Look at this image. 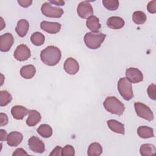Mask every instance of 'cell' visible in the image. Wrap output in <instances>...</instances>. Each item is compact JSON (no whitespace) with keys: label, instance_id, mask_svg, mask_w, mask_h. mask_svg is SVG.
Masks as SVG:
<instances>
[{"label":"cell","instance_id":"cell-1","mask_svg":"<svg viewBox=\"0 0 156 156\" xmlns=\"http://www.w3.org/2000/svg\"><path fill=\"white\" fill-rule=\"evenodd\" d=\"M62 53L60 49L55 46H49L42 50L40 58L42 62L48 66H55L60 60Z\"/></svg>","mask_w":156,"mask_h":156},{"label":"cell","instance_id":"cell-2","mask_svg":"<svg viewBox=\"0 0 156 156\" xmlns=\"http://www.w3.org/2000/svg\"><path fill=\"white\" fill-rule=\"evenodd\" d=\"M103 105L107 112L118 116L122 115L125 110L124 105L115 96H108L104 101Z\"/></svg>","mask_w":156,"mask_h":156},{"label":"cell","instance_id":"cell-3","mask_svg":"<svg viewBox=\"0 0 156 156\" xmlns=\"http://www.w3.org/2000/svg\"><path fill=\"white\" fill-rule=\"evenodd\" d=\"M106 35L101 32H87L84 35L83 40L85 45L90 49H96L99 48L105 38Z\"/></svg>","mask_w":156,"mask_h":156},{"label":"cell","instance_id":"cell-4","mask_svg":"<svg viewBox=\"0 0 156 156\" xmlns=\"http://www.w3.org/2000/svg\"><path fill=\"white\" fill-rule=\"evenodd\" d=\"M118 90L120 95L126 101H129L133 98L132 83L126 77H122L118 80Z\"/></svg>","mask_w":156,"mask_h":156},{"label":"cell","instance_id":"cell-5","mask_svg":"<svg viewBox=\"0 0 156 156\" xmlns=\"http://www.w3.org/2000/svg\"><path fill=\"white\" fill-rule=\"evenodd\" d=\"M42 13L49 18H60L63 14V10L57 7H53L49 2H44L41 7Z\"/></svg>","mask_w":156,"mask_h":156},{"label":"cell","instance_id":"cell-6","mask_svg":"<svg viewBox=\"0 0 156 156\" xmlns=\"http://www.w3.org/2000/svg\"><path fill=\"white\" fill-rule=\"evenodd\" d=\"M134 108L136 115L144 119L151 121L154 119V114L150 108L143 103L136 102L134 104Z\"/></svg>","mask_w":156,"mask_h":156},{"label":"cell","instance_id":"cell-7","mask_svg":"<svg viewBox=\"0 0 156 156\" xmlns=\"http://www.w3.org/2000/svg\"><path fill=\"white\" fill-rule=\"evenodd\" d=\"M77 12L80 18L85 19L93 15V9L89 1H84L79 4Z\"/></svg>","mask_w":156,"mask_h":156},{"label":"cell","instance_id":"cell-8","mask_svg":"<svg viewBox=\"0 0 156 156\" xmlns=\"http://www.w3.org/2000/svg\"><path fill=\"white\" fill-rule=\"evenodd\" d=\"M31 55L30 49L24 44H21L16 48L13 56L18 61L23 62L27 60Z\"/></svg>","mask_w":156,"mask_h":156},{"label":"cell","instance_id":"cell-9","mask_svg":"<svg viewBox=\"0 0 156 156\" xmlns=\"http://www.w3.org/2000/svg\"><path fill=\"white\" fill-rule=\"evenodd\" d=\"M126 78L133 83L143 81V75L142 72L135 68H129L126 71Z\"/></svg>","mask_w":156,"mask_h":156},{"label":"cell","instance_id":"cell-10","mask_svg":"<svg viewBox=\"0 0 156 156\" xmlns=\"http://www.w3.org/2000/svg\"><path fill=\"white\" fill-rule=\"evenodd\" d=\"M29 149L36 153L41 154L45 151V146L43 142L35 136H31L28 140Z\"/></svg>","mask_w":156,"mask_h":156},{"label":"cell","instance_id":"cell-11","mask_svg":"<svg viewBox=\"0 0 156 156\" xmlns=\"http://www.w3.org/2000/svg\"><path fill=\"white\" fill-rule=\"evenodd\" d=\"M14 42L12 34L5 33L0 37V50L1 52H7L10 50Z\"/></svg>","mask_w":156,"mask_h":156},{"label":"cell","instance_id":"cell-12","mask_svg":"<svg viewBox=\"0 0 156 156\" xmlns=\"http://www.w3.org/2000/svg\"><path fill=\"white\" fill-rule=\"evenodd\" d=\"M63 68L68 74L74 75L79 71V65L76 59L72 57H69L65 60L63 65Z\"/></svg>","mask_w":156,"mask_h":156},{"label":"cell","instance_id":"cell-13","mask_svg":"<svg viewBox=\"0 0 156 156\" xmlns=\"http://www.w3.org/2000/svg\"><path fill=\"white\" fill-rule=\"evenodd\" d=\"M41 29L49 34H57L61 29V24L57 22L43 21L40 23Z\"/></svg>","mask_w":156,"mask_h":156},{"label":"cell","instance_id":"cell-14","mask_svg":"<svg viewBox=\"0 0 156 156\" xmlns=\"http://www.w3.org/2000/svg\"><path fill=\"white\" fill-rule=\"evenodd\" d=\"M23 136L21 133L16 131L10 132L7 138V143L11 147L18 146L22 141Z\"/></svg>","mask_w":156,"mask_h":156},{"label":"cell","instance_id":"cell-15","mask_svg":"<svg viewBox=\"0 0 156 156\" xmlns=\"http://www.w3.org/2000/svg\"><path fill=\"white\" fill-rule=\"evenodd\" d=\"M29 110L22 105H15L11 109V114L14 119L21 120L29 113Z\"/></svg>","mask_w":156,"mask_h":156},{"label":"cell","instance_id":"cell-16","mask_svg":"<svg viewBox=\"0 0 156 156\" xmlns=\"http://www.w3.org/2000/svg\"><path fill=\"white\" fill-rule=\"evenodd\" d=\"M41 119L40 113L36 110H30L28 113V117L26 119V124L28 126L33 127L36 126Z\"/></svg>","mask_w":156,"mask_h":156},{"label":"cell","instance_id":"cell-17","mask_svg":"<svg viewBox=\"0 0 156 156\" xmlns=\"http://www.w3.org/2000/svg\"><path fill=\"white\" fill-rule=\"evenodd\" d=\"M125 24L124 20L119 16H111L107 21V26L112 29H119Z\"/></svg>","mask_w":156,"mask_h":156},{"label":"cell","instance_id":"cell-18","mask_svg":"<svg viewBox=\"0 0 156 156\" xmlns=\"http://www.w3.org/2000/svg\"><path fill=\"white\" fill-rule=\"evenodd\" d=\"M86 25L93 33H98L101 27L99 18L94 15H92L87 18Z\"/></svg>","mask_w":156,"mask_h":156},{"label":"cell","instance_id":"cell-19","mask_svg":"<svg viewBox=\"0 0 156 156\" xmlns=\"http://www.w3.org/2000/svg\"><path fill=\"white\" fill-rule=\"evenodd\" d=\"M29 27V22L24 19L20 20L15 27V30L20 37H24L27 33Z\"/></svg>","mask_w":156,"mask_h":156},{"label":"cell","instance_id":"cell-20","mask_svg":"<svg viewBox=\"0 0 156 156\" xmlns=\"http://www.w3.org/2000/svg\"><path fill=\"white\" fill-rule=\"evenodd\" d=\"M107 123L109 129L113 132L122 135L125 134L124 125L121 122L115 119H110L107 121Z\"/></svg>","mask_w":156,"mask_h":156},{"label":"cell","instance_id":"cell-21","mask_svg":"<svg viewBox=\"0 0 156 156\" xmlns=\"http://www.w3.org/2000/svg\"><path fill=\"white\" fill-rule=\"evenodd\" d=\"M20 73L23 78L26 79H30L35 76L36 73V69L34 65H27L23 66L21 68Z\"/></svg>","mask_w":156,"mask_h":156},{"label":"cell","instance_id":"cell-22","mask_svg":"<svg viewBox=\"0 0 156 156\" xmlns=\"http://www.w3.org/2000/svg\"><path fill=\"white\" fill-rule=\"evenodd\" d=\"M137 133L141 138H149L154 137V130L148 126H140L137 129Z\"/></svg>","mask_w":156,"mask_h":156},{"label":"cell","instance_id":"cell-23","mask_svg":"<svg viewBox=\"0 0 156 156\" xmlns=\"http://www.w3.org/2000/svg\"><path fill=\"white\" fill-rule=\"evenodd\" d=\"M140 152L143 156H151L155 154L156 149L154 145L152 144H143L140 146Z\"/></svg>","mask_w":156,"mask_h":156},{"label":"cell","instance_id":"cell-24","mask_svg":"<svg viewBox=\"0 0 156 156\" xmlns=\"http://www.w3.org/2000/svg\"><path fill=\"white\" fill-rule=\"evenodd\" d=\"M37 133L43 138H49L52 135V127L46 124L40 125L37 129Z\"/></svg>","mask_w":156,"mask_h":156},{"label":"cell","instance_id":"cell-25","mask_svg":"<svg viewBox=\"0 0 156 156\" xmlns=\"http://www.w3.org/2000/svg\"><path fill=\"white\" fill-rule=\"evenodd\" d=\"M102 153L101 145L96 142L90 144L88 148L87 154L88 156H99Z\"/></svg>","mask_w":156,"mask_h":156},{"label":"cell","instance_id":"cell-26","mask_svg":"<svg viewBox=\"0 0 156 156\" xmlns=\"http://www.w3.org/2000/svg\"><path fill=\"white\" fill-rule=\"evenodd\" d=\"M45 40L44 35L39 32H35L33 33L30 37L31 42L35 46H41Z\"/></svg>","mask_w":156,"mask_h":156},{"label":"cell","instance_id":"cell-27","mask_svg":"<svg viewBox=\"0 0 156 156\" xmlns=\"http://www.w3.org/2000/svg\"><path fill=\"white\" fill-rule=\"evenodd\" d=\"M12 100V96L7 90L0 91V106L4 107L9 104Z\"/></svg>","mask_w":156,"mask_h":156},{"label":"cell","instance_id":"cell-28","mask_svg":"<svg viewBox=\"0 0 156 156\" xmlns=\"http://www.w3.org/2000/svg\"><path fill=\"white\" fill-rule=\"evenodd\" d=\"M146 15L142 11H135L132 15V20L136 24H142L146 21Z\"/></svg>","mask_w":156,"mask_h":156},{"label":"cell","instance_id":"cell-29","mask_svg":"<svg viewBox=\"0 0 156 156\" xmlns=\"http://www.w3.org/2000/svg\"><path fill=\"white\" fill-rule=\"evenodd\" d=\"M102 4L109 10H116L119 7V1L118 0H103Z\"/></svg>","mask_w":156,"mask_h":156},{"label":"cell","instance_id":"cell-30","mask_svg":"<svg viewBox=\"0 0 156 156\" xmlns=\"http://www.w3.org/2000/svg\"><path fill=\"white\" fill-rule=\"evenodd\" d=\"M75 155V150L73 146L69 144L66 145L62 151V155L63 156H74Z\"/></svg>","mask_w":156,"mask_h":156},{"label":"cell","instance_id":"cell-31","mask_svg":"<svg viewBox=\"0 0 156 156\" xmlns=\"http://www.w3.org/2000/svg\"><path fill=\"white\" fill-rule=\"evenodd\" d=\"M155 88L156 86L155 84L152 83L151 84L147 89V92L149 97L155 101L156 99V93H155Z\"/></svg>","mask_w":156,"mask_h":156},{"label":"cell","instance_id":"cell-32","mask_svg":"<svg viewBox=\"0 0 156 156\" xmlns=\"http://www.w3.org/2000/svg\"><path fill=\"white\" fill-rule=\"evenodd\" d=\"M147 11L150 13H156V1L153 0L150 1L147 5Z\"/></svg>","mask_w":156,"mask_h":156},{"label":"cell","instance_id":"cell-33","mask_svg":"<svg viewBox=\"0 0 156 156\" xmlns=\"http://www.w3.org/2000/svg\"><path fill=\"white\" fill-rule=\"evenodd\" d=\"M28 154L23 148L16 149L13 153V156H20V155H27Z\"/></svg>","mask_w":156,"mask_h":156},{"label":"cell","instance_id":"cell-34","mask_svg":"<svg viewBox=\"0 0 156 156\" xmlns=\"http://www.w3.org/2000/svg\"><path fill=\"white\" fill-rule=\"evenodd\" d=\"M18 2L21 7L26 8L29 7L32 4V0H18Z\"/></svg>","mask_w":156,"mask_h":156},{"label":"cell","instance_id":"cell-35","mask_svg":"<svg viewBox=\"0 0 156 156\" xmlns=\"http://www.w3.org/2000/svg\"><path fill=\"white\" fill-rule=\"evenodd\" d=\"M0 118H1V126H5L8 123V117L7 115L5 113H0Z\"/></svg>","mask_w":156,"mask_h":156},{"label":"cell","instance_id":"cell-36","mask_svg":"<svg viewBox=\"0 0 156 156\" xmlns=\"http://www.w3.org/2000/svg\"><path fill=\"white\" fill-rule=\"evenodd\" d=\"M62 148L59 146H57L50 153L49 155H62Z\"/></svg>","mask_w":156,"mask_h":156},{"label":"cell","instance_id":"cell-37","mask_svg":"<svg viewBox=\"0 0 156 156\" xmlns=\"http://www.w3.org/2000/svg\"><path fill=\"white\" fill-rule=\"evenodd\" d=\"M7 132L4 129L0 130V140L1 141H4L7 140Z\"/></svg>","mask_w":156,"mask_h":156},{"label":"cell","instance_id":"cell-38","mask_svg":"<svg viewBox=\"0 0 156 156\" xmlns=\"http://www.w3.org/2000/svg\"><path fill=\"white\" fill-rule=\"evenodd\" d=\"M51 4H54L57 5H64L65 1H49Z\"/></svg>","mask_w":156,"mask_h":156}]
</instances>
